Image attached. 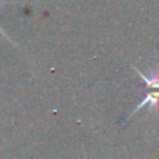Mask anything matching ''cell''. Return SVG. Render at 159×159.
<instances>
[{
  "mask_svg": "<svg viewBox=\"0 0 159 159\" xmlns=\"http://www.w3.org/2000/svg\"><path fill=\"white\" fill-rule=\"evenodd\" d=\"M134 70L138 73L140 78L145 82V85H147V88H148V89H151V91L159 89V69H158V67H157V69H154V70H151V71H149V74H144L143 71H140V70L135 69V67H134Z\"/></svg>",
  "mask_w": 159,
  "mask_h": 159,
  "instance_id": "6da1fadb",
  "label": "cell"
},
{
  "mask_svg": "<svg viewBox=\"0 0 159 159\" xmlns=\"http://www.w3.org/2000/svg\"><path fill=\"white\" fill-rule=\"evenodd\" d=\"M147 105H149V107H152V110L157 112L158 107H159V91H149V92L145 95V98L137 105V107L134 109V112H133L131 115L137 113L138 110H141L144 106H147Z\"/></svg>",
  "mask_w": 159,
  "mask_h": 159,
  "instance_id": "7a4b0ae2",
  "label": "cell"
}]
</instances>
